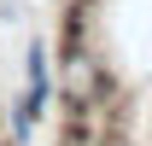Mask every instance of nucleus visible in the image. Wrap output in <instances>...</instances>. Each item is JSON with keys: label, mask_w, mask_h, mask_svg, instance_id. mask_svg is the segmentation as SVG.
Instances as JSON below:
<instances>
[{"label": "nucleus", "mask_w": 152, "mask_h": 146, "mask_svg": "<svg viewBox=\"0 0 152 146\" xmlns=\"http://www.w3.org/2000/svg\"><path fill=\"white\" fill-rule=\"evenodd\" d=\"M47 99H53V58H47V41H29V53H23V93L12 105V146H23L35 134Z\"/></svg>", "instance_id": "f257e3e1"}]
</instances>
